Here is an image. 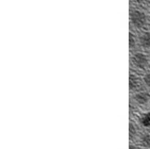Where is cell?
Returning a JSON list of instances; mask_svg holds the SVG:
<instances>
[{
	"instance_id": "cell-1",
	"label": "cell",
	"mask_w": 150,
	"mask_h": 149,
	"mask_svg": "<svg viewBox=\"0 0 150 149\" xmlns=\"http://www.w3.org/2000/svg\"><path fill=\"white\" fill-rule=\"evenodd\" d=\"M130 23L134 29L142 30L148 25V16L143 10L131 9L130 10Z\"/></svg>"
},
{
	"instance_id": "cell-2",
	"label": "cell",
	"mask_w": 150,
	"mask_h": 149,
	"mask_svg": "<svg viewBox=\"0 0 150 149\" xmlns=\"http://www.w3.org/2000/svg\"><path fill=\"white\" fill-rule=\"evenodd\" d=\"M131 65L137 70H146L150 65V60L145 52L135 51L131 55Z\"/></svg>"
},
{
	"instance_id": "cell-3",
	"label": "cell",
	"mask_w": 150,
	"mask_h": 149,
	"mask_svg": "<svg viewBox=\"0 0 150 149\" xmlns=\"http://www.w3.org/2000/svg\"><path fill=\"white\" fill-rule=\"evenodd\" d=\"M132 100L136 106H148L150 103V92L149 91H137L132 95Z\"/></svg>"
},
{
	"instance_id": "cell-4",
	"label": "cell",
	"mask_w": 150,
	"mask_h": 149,
	"mask_svg": "<svg viewBox=\"0 0 150 149\" xmlns=\"http://www.w3.org/2000/svg\"><path fill=\"white\" fill-rule=\"evenodd\" d=\"M139 44L145 50H150V31H143L139 35Z\"/></svg>"
},
{
	"instance_id": "cell-5",
	"label": "cell",
	"mask_w": 150,
	"mask_h": 149,
	"mask_svg": "<svg viewBox=\"0 0 150 149\" xmlns=\"http://www.w3.org/2000/svg\"><path fill=\"white\" fill-rule=\"evenodd\" d=\"M141 78L134 72H130L129 76V87H130L131 92H136L141 86Z\"/></svg>"
},
{
	"instance_id": "cell-6",
	"label": "cell",
	"mask_w": 150,
	"mask_h": 149,
	"mask_svg": "<svg viewBox=\"0 0 150 149\" xmlns=\"http://www.w3.org/2000/svg\"><path fill=\"white\" fill-rule=\"evenodd\" d=\"M137 123L145 129L150 128V111L142 112L137 117Z\"/></svg>"
},
{
	"instance_id": "cell-7",
	"label": "cell",
	"mask_w": 150,
	"mask_h": 149,
	"mask_svg": "<svg viewBox=\"0 0 150 149\" xmlns=\"http://www.w3.org/2000/svg\"><path fill=\"white\" fill-rule=\"evenodd\" d=\"M139 144L142 148L150 149V132H144L139 135Z\"/></svg>"
},
{
	"instance_id": "cell-8",
	"label": "cell",
	"mask_w": 150,
	"mask_h": 149,
	"mask_svg": "<svg viewBox=\"0 0 150 149\" xmlns=\"http://www.w3.org/2000/svg\"><path fill=\"white\" fill-rule=\"evenodd\" d=\"M137 133H139L137 125L134 121H130V125H129V138H130V140H132L137 135Z\"/></svg>"
},
{
	"instance_id": "cell-9",
	"label": "cell",
	"mask_w": 150,
	"mask_h": 149,
	"mask_svg": "<svg viewBox=\"0 0 150 149\" xmlns=\"http://www.w3.org/2000/svg\"><path fill=\"white\" fill-rule=\"evenodd\" d=\"M137 43H139V37H136V35L132 31H130V33H129V47L131 50L135 48Z\"/></svg>"
},
{
	"instance_id": "cell-10",
	"label": "cell",
	"mask_w": 150,
	"mask_h": 149,
	"mask_svg": "<svg viewBox=\"0 0 150 149\" xmlns=\"http://www.w3.org/2000/svg\"><path fill=\"white\" fill-rule=\"evenodd\" d=\"M142 82L144 83V85L147 87V89H150V72H146V74L143 76L142 78Z\"/></svg>"
},
{
	"instance_id": "cell-11",
	"label": "cell",
	"mask_w": 150,
	"mask_h": 149,
	"mask_svg": "<svg viewBox=\"0 0 150 149\" xmlns=\"http://www.w3.org/2000/svg\"><path fill=\"white\" fill-rule=\"evenodd\" d=\"M129 149H139V148L137 146H136V145H134V144L131 143L130 146H129Z\"/></svg>"
},
{
	"instance_id": "cell-12",
	"label": "cell",
	"mask_w": 150,
	"mask_h": 149,
	"mask_svg": "<svg viewBox=\"0 0 150 149\" xmlns=\"http://www.w3.org/2000/svg\"><path fill=\"white\" fill-rule=\"evenodd\" d=\"M149 19H150V18H149Z\"/></svg>"
}]
</instances>
